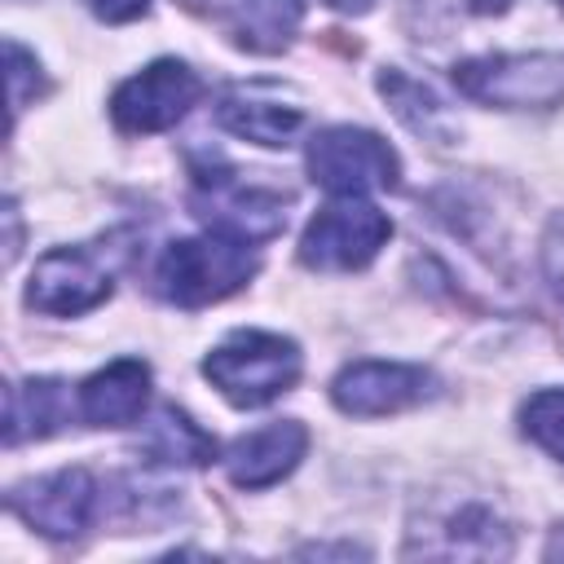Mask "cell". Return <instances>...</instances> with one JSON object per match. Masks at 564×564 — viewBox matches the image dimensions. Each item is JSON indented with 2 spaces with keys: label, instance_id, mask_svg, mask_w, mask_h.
<instances>
[{
  "label": "cell",
  "instance_id": "cell-5",
  "mask_svg": "<svg viewBox=\"0 0 564 564\" xmlns=\"http://www.w3.org/2000/svg\"><path fill=\"white\" fill-rule=\"evenodd\" d=\"M189 207L212 234L238 242H264L286 225V198L264 185H247L229 167H194Z\"/></svg>",
  "mask_w": 564,
  "mask_h": 564
},
{
  "label": "cell",
  "instance_id": "cell-20",
  "mask_svg": "<svg viewBox=\"0 0 564 564\" xmlns=\"http://www.w3.org/2000/svg\"><path fill=\"white\" fill-rule=\"evenodd\" d=\"M542 269H546V282H551V295L564 313V216L546 229V242H542Z\"/></svg>",
  "mask_w": 564,
  "mask_h": 564
},
{
  "label": "cell",
  "instance_id": "cell-6",
  "mask_svg": "<svg viewBox=\"0 0 564 564\" xmlns=\"http://www.w3.org/2000/svg\"><path fill=\"white\" fill-rule=\"evenodd\" d=\"M392 238V220L366 203V198H339L322 207L300 238V260L308 269H361L379 256V247Z\"/></svg>",
  "mask_w": 564,
  "mask_h": 564
},
{
  "label": "cell",
  "instance_id": "cell-10",
  "mask_svg": "<svg viewBox=\"0 0 564 564\" xmlns=\"http://www.w3.org/2000/svg\"><path fill=\"white\" fill-rule=\"evenodd\" d=\"M436 379L423 366H401V361H357L344 366L330 383V397L344 414L375 419V414H397L419 401H427Z\"/></svg>",
  "mask_w": 564,
  "mask_h": 564
},
{
  "label": "cell",
  "instance_id": "cell-2",
  "mask_svg": "<svg viewBox=\"0 0 564 564\" xmlns=\"http://www.w3.org/2000/svg\"><path fill=\"white\" fill-rule=\"evenodd\" d=\"M203 375L225 401L256 410L282 397L300 379V348L269 330H234L225 344L207 352Z\"/></svg>",
  "mask_w": 564,
  "mask_h": 564
},
{
  "label": "cell",
  "instance_id": "cell-8",
  "mask_svg": "<svg viewBox=\"0 0 564 564\" xmlns=\"http://www.w3.org/2000/svg\"><path fill=\"white\" fill-rule=\"evenodd\" d=\"M110 264H101L97 251L88 247H57L35 260L26 304L48 313V317H75L97 308L110 295Z\"/></svg>",
  "mask_w": 564,
  "mask_h": 564
},
{
  "label": "cell",
  "instance_id": "cell-22",
  "mask_svg": "<svg viewBox=\"0 0 564 564\" xmlns=\"http://www.w3.org/2000/svg\"><path fill=\"white\" fill-rule=\"evenodd\" d=\"M330 9H339V13H366V9H375V0H326Z\"/></svg>",
  "mask_w": 564,
  "mask_h": 564
},
{
  "label": "cell",
  "instance_id": "cell-1",
  "mask_svg": "<svg viewBox=\"0 0 564 564\" xmlns=\"http://www.w3.org/2000/svg\"><path fill=\"white\" fill-rule=\"evenodd\" d=\"M410 35L449 84L502 110L564 101V0H410Z\"/></svg>",
  "mask_w": 564,
  "mask_h": 564
},
{
  "label": "cell",
  "instance_id": "cell-19",
  "mask_svg": "<svg viewBox=\"0 0 564 564\" xmlns=\"http://www.w3.org/2000/svg\"><path fill=\"white\" fill-rule=\"evenodd\" d=\"M4 53H9V101H13V115H18L35 93H44V75H40V62L18 40H9Z\"/></svg>",
  "mask_w": 564,
  "mask_h": 564
},
{
  "label": "cell",
  "instance_id": "cell-15",
  "mask_svg": "<svg viewBox=\"0 0 564 564\" xmlns=\"http://www.w3.org/2000/svg\"><path fill=\"white\" fill-rule=\"evenodd\" d=\"M300 18H304V0H229L234 40L251 53L286 48Z\"/></svg>",
  "mask_w": 564,
  "mask_h": 564
},
{
  "label": "cell",
  "instance_id": "cell-12",
  "mask_svg": "<svg viewBox=\"0 0 564 564\" xmlns=\"http://www.w3.org/2000/svg\"><path fill=\"white\" fill-rule=\"evenodd\" d=\"M308 449V432L304 423L295 419H278L269 427H256L247 436H238L229 449H225V471L234 485L242 489H264V485H278Z\"/></svg>",
  "mask_w": 564,
  "mask_h": 564
},
{
  "label": "cell",
  "instance_id": "cell-16",
  "mask_svg": "<svg viewBox=\"0 0 564 564\" xmlns=\"http://www.w3.org/2000/svg\"><path fill=\"white\" fill-rule=\"evenodd\" d=\"M9 414H4V441L18 445L26 436H48L57 432L62 414H66V397L57 379H31V383H13L4 392Z\"/></svg>",
  "mask_w": 564,
  "mask_h": 564
},
{
  "label": "cell",
  "instance_id": "cell-21",
  "mask_svg": "<svg viewBox=\"0 0 564 564\" xmlns=\"http://www.w3.org/2000/svg\"><path fill=\"white\" fill-rule=\"evenodd\" d=\"M101 22H132L150 9V0H84Z\"/></svg>",
  "mask_w": 564,
  "mask_h": 564
},
{
  "label": "cell",
  "instance_id": "cell-3",
  "mask_svg": "<svg viewBox=\"0 0 564 564\" xmlns=\"http://www.w3.org/2000/svg\"><path fill=\"white\" fill-rule=\"evenodd\" d=\"M251 273H256V256L247 251V242L225 234H203V238H181L159 256L154 286L167 304L203 308L234 295Z\"/></svg>",
  "mask_w": 564,
  "mask_h": 564
},
{
  "label": "cell",
  "instance_id": "cell-7",
  "mask_svg": "<svg viewBox=\"0 0 564 564\" xmlns=\"http://www.w3.org/2000/svg\"><path fill=\"white\" fill-rule=\"evenodd\" d=\"M198 97H203V79L185 62L163 57V62H150L141 75H132L115 88L110 115L123 132H163L176 119H185V110Z\"/></svg>",
  "mask_w": 564,
  "mask_h": 564
},
{
  "label": "cell",
  "instance_id": "cell-23",
  "mask_svg": "<svg viewBox=\"0 0 564 564\" xmlns=\"http://www.w3.org/2000/svg\"><path fill=\"white\" fill-rule=\"evenodd\" d=\"M555 551H564V542H560V546H555Z\"/></svg>",
  "mask_w": 564,
  "mask_h": 564
},
{
  "label": "cell",
  "instance_id": "cell-14",
  "mask_svg": "<svg viewBox=\"0 0 564 564\" xmlns=\"http://www.w3.org/2000/svg\"><path fill=\"white\" fill-rule=\"evenodd\" d=\"M141 454L150 463H163V467H207L216 458V441L176 405H159L145 419Z\"/></svg>",
  "mask_w": 564,
  "mask_h": 564
},
{
  "label": "cell",
  "instance_id": "cell-11",
  "mask_svg": "<svg viewBox=\"0 0 564 564\" xmlns=\"http://www.w3.org/2000/svg\"><path fill=\"white\" fill-rule=\"evenodd\" d=\"M216 123L242 141H256V145H286L304 123V106L282 84L251 79V84H229L220 93Z\"/></svg>",
  "mask_w": 564,
  "mask_h": 564
},
{
  "label": "cell",
  "instance_id": "cell-18",
  "mask_svg": "<svg viewBox=\"0 0 564 564\" xmlns=\"http://www.w3.org/2000/svg\"><path fill=\"white\" fill-rule=\"evenodd\" d=\"M520 423H524V436H533L546 454L564 458V388L533 392L520 410Z\"/></svg>",
  "mask_w": 564,
  "mask_h": 564
},
{
  "label": "cell",
  "instance_id": "cell-13",
  "mask_svg": "<svg viewBox=\"0 0 564 564\" xmlns=\"http://www.w3.org/2000/svg\"><path fill=\"white\" fill-rule=\"evenodd\" d=\"M150 401V366L137 357H119L106 370L88 375L79 388V414L93 427H123L137 423Z\"/></svg>",
  "mask_w": 564,
  "mask_h": 564
},
{
  "label": "cell",
  "instance_id": "cell-17",
  "mask_svg": "<svg viewBox=\"0 0 564 564\" xmlns=\"http://www.w3.org/2000/svg\"><path fill=\"white\" fill-rule=\"evenodd\" d=\"M379 88H383L388 106L397 110V119H401L405 128H414L419 137H445V132H449L445 106H441L436 93L423 88L419 79H410V75H401V70H383V75H379Z\"/></svg>",
  "mask_w": 564,
  "mask_h": 564
},
{
  "label": "cell",
  "instance_id": "cell-9",
  "mask_svg": "<svg viewBox=\"0 0 564 564\" xmlns=\"http://www.w3.org/2000/svg\"><path fill=\"white\" fill-rule=\"evenodd\" d=\"M97 494L101 489L84 467H66V471H53V476L18 485L9 494V507L31 529H40L44 538H75V533H84L93 524Z\"/></svg>",
  "mask_w": 564,
  "mask_h": 564
},
{
  "label": "cell",
  "instance_id": "cell-4",
  "mask_svg": "<svg viewBox=\"0 0 564 564\" xmlns=\"http://www.w3.org/2000/svg\"><path fill=\"white\" fill-rule=\"evenodd\" d=\"M308 176L335 198H361L397 189L401 163L392 145L370 128H322L308 141Z\"/></svg>",
  "mask_w": 564,
  "mask_h": 564
}]
</instances>
